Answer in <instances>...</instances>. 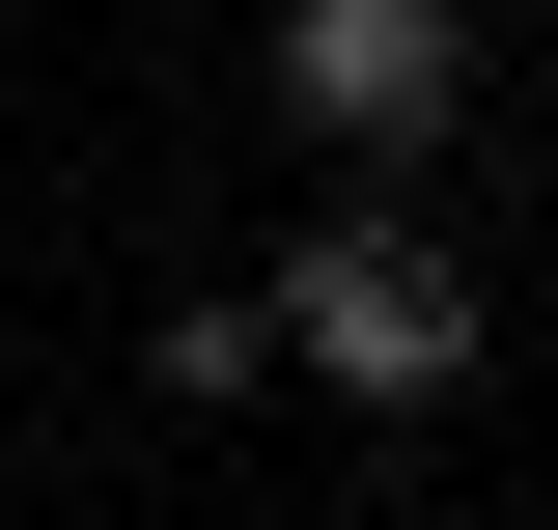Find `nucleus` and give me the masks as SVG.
<instances>
[{
  "label": "nucleus",
  "instance_id": "nucleus-2",
  "mask_svg": "<svg viewBox=\"0 0 558 530\" xmlns=\"http://www.w3.org/2000/svg\"><path fill=\"white\" fill-rule=\"evenodd\" d=\"M279 112L363 140V168H418V140L475 112V28H447V0H279Z\"/></svg>",
  "mask_w": 558,
  "mask_h": 530
},
{
  "label": "nucleus",
  "instance_id": "nucleus-1",
  "mask_svg": "<svg viewBox=\"0 0 558 530\" xmlns=\"http://www.w3.org/2000/svg\"><path fill=\"white\" fill-rule=\"evenodd\" d=\"M279 335H307V363H336V392H447V363H475V252H447V224H391V196H363V224H307V252H279Z\"/></svg>",
  "mask_w": 558,
  "mask_h": 530
}]
</instances>
